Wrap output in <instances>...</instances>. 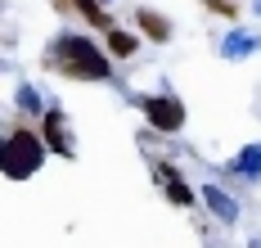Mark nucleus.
<instances>
[{"mask_svg":"<svg viewBox=\"0 0 261 248\" xmlns=\"http://www.w3.org/2000/svg\"><path fill=\"white\" fill-rule=\"evenodd\" d=\"M59 50H63V72L72 77V82H104L108 77V59L86 41V36H68V41H59Z\"/></svg>","mask_w":261,"mask_h":248,"instance_id":"nucleus-1","label":"nucleus"},{"mask_svg":"<svg viewBox=\"0 0 261 248\" xmlns=\"http://www.w3.org/2000/svg\"><path fill=\"white\" fill-rule=\"evenodd\" d=\"M41 163H45V144L32 136L27 127H18V131L5 136V176L23 181V176H32Z\"/></svg>","mask_w":261,"mask_h":248,"instance_id":"nucleus-2","label":"nucleus"},{"mask_svg":"<svg viewBox=\"0 0 261 248\" xmlns=\"http://www.w3.org/2000/svg\"><path fill=\"white\" fill-rule=\"evenodd\" d=\"M144 122L162 131V136H171V131H180L185 127V104L176 95H149L144 100Z\"/></svg>","mask_w":261,"mask_h":248,"instance_id":"nucleus-3","label":"nucleus"},{"mask_svg":"<svg viewBox=\"0 0 261 248\" xmlns=\"http://www.w3.org/2000/svg\"><path fill=\"white\" fill-rule=\"evenodd\" d=\"M135 28L144 32L153 45H167V41H171V23H167L158 9H135Z\"/></svg>","mask_w":261,"mask_h":248,"instance_id":"nucleus-4","label":"nucleus"},{"mask_svg":"<svg viewBox=\"0 0 261 248\" xmlns=\"http://www.w3.org/2000/svg\"><path fill=\"white\" fill-rule=\"evenodd\" d=\"M158 181L167 185V199H171L176 208H189V203H194V190H189V185H185V181H180L167 163H158Z\"/></svg>","mask_w":261,"mask_h":248,"instance_id":"nucleus-5","label":"nucleus"},{"mask_svg":"<svg viewBox=\"0 0 261 248\" xmlns=\"http://www.w3.org/2000/svg\"><path fill=\"white\" fill-rule=\"evenodd\" d=\"M135 50H140V36H135V32L108 28V55H113V59H130Z\"/></svg>","mask_w":261,"mask_h":248,"instance_id":"nucleus-6","label":"nucleus"},{"mask_svg":"<svg viewBox=\"0 0 261 248\" xmlns=\"http://www.w3.org/2000/svg\"><path fill=\"white\" fill-rule=\"evenodd\" d=\"M45 140H50V149H59V154H72V140H68V131H63V113L59 109L45 113Z\"/></svg>","mask_w":261,"mask_h":248,"instance_id":"nucleus-7","label":"nucleus"},{"mask_svg":"<svg viewBox=\"0 0 261 248\" xmlns=\"http://www.w3.org/2000/svg\"><path fill=\"white\" fill-rule=\"evenodd\" d=\"M203 199H207V208H212V212H216L221 221H234V217H239V212H234V203L225 199V190H216V185H207V190H203Z\"/></svg>","mask_w":261,"mask_h":248,"instance_id":"nucleus-8","label":"nucleus"},{"mask_svg":"<svg viewBox=\"0 0 261 248\" xmlns=\"http://www.w3.org/2000/svg\"><path fill=\"white\" fill-rule=\"evenodd\" d=\"M72 5H77L81 9V18H86V23H90V28H113V18H108L104 14V5H99V0H72Z\"/></svg>","mask_w":261,"mask_h":248,"instance_id":"nucleus-9","label":"nucleus"},{"mask_svg":"<svg viewBox=\"0 0 261 248\" xmlns=\"http://www.w3.org/2000/svg\"><path fill=\"white\" fill-rule=\"evenodd\" d=\"M257 50V36H243V32H234L230 41H225V55H252Z\"/></svg>","mask_w":261,"mask_h":248,"instance_id":"nucleus-10","label":"nucleus"},{"mask_svg":"<svg viewBox=\"0 0 261 248\" xmlns=\"http://www.w3.org/2000/svg\"><path fill=\"white\" fill-rule=\"evenodd\" d=\"M239 171H243V176H261V154L257 149H243V154H239Z\"/></svg>","mask_w":261,"mask_h":248,"instance_id":"nucleus-11","label":"nucleus"},{"mask_svg":"<svg viewBox=\"0 0 261 248\" xmlns=\"http://www.w3.org/2000/svg\"><path fill=\"white\" fill-rule=\"evenodd\" d=\"M207 9L225 14V18H239V5H234V0H207Z\"/></svg>","mask_w":261,"mask_h":248,"instance_id":"nucleus-12","label":"nucleus"}]
</instances>
